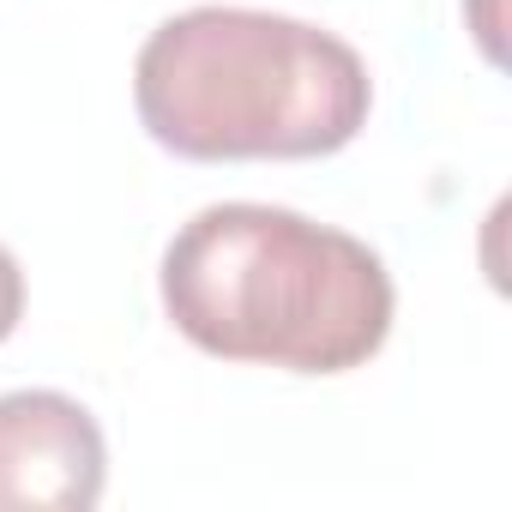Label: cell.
I'll list each match as a JSON object with an SVG mask.
<instances>
[{
	"label": "cell",
	"instance_id": "obj_1",
	"mask_svg": "<svg viewBox=\"0 0 512 512\" xmlns=\"http://www.w3.org/2000/svg\"><path fill=\"white\" fill-rule=\"evenodd\" d=\"M163 314L223 362L350 374L392 332L386 260L290 205H205L163 247Z\"/></svg>",
	"mask_w": 512,
	"mask_h": 512
},
{
	"label": "cell",
	"instance_id": "obj_2",
	"mask_svg": "<svg viewBox=\"0 0 512 512\" xmlns=\"http://www.w3.org/2000/svg\"><path fill=\"white\" fill-rule=\"evenodd\" d=\"M145 133L193 163L332 157L374 109L362 55L290 13L193 7L163 19L133 61Z\"/></svg>",
	"mask_w": 512,
	"mask_h": 512
},
{
	"label": "cell",
	"instance_id": "obj_3",
	"mask_svg": "<svg viewBox=\"0 0 512 512\" xmlns=\"http://www.w3.org/2000/svg\"><path fill=\"white\" fill-rule=\"evenodd\" d=\"M109 446L97 416L67 392L0 398V512H91Z\"/></svg>",
	"mask_w": 512,
	"mask_h": 512
},
{
	"label": "cell",
	"instance_id": "obj_4",
	"mask_svg": "<svg viewBox=\"0 0 512 512\" xmlns=\"http://www.w3.org/2000/svg\"><path fill=\"white\" fill-rule=\"evenodd\" d=\"M19 320H25V272H19L13 253L0 247V344L19 332Z\"/></svg>",
	"mask_w": 512,
	"mask_h": 512
}]
</instances>
